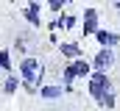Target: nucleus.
Returning <instances> with one entry per match:
<instances>
[{
  "label": "nucleus",
  "mask_w": 120,
  "mask_h": 111,
  "mask_svg": "<svg viewBox=\"0 0 120 111\" xmlns=\"http://www.w3.org/2000/svg\"><path fill=\"white\" fill-rule=\"evenodd\" d=\"M20 72H22V78L28 86H36L39 78H42V72H45V67L36 61V58H22V64H20Z\"/></svg>",
  "instance_id": "1"
},
{
  "label": "nucleus",
  "mask_w": 120,
  "mask_h": 111,
  "mask_svg": "<svg viewBox=\"0 0 120 111\" xmlns=\"http://www.w3.org/2000/svg\"><path fill=\"white\" fill-rule=\"evenodd\" d=\"M95 67H98V69H101V72H103V69H109V67H112V50H109V47H103V50H101V53L95 56Z\"/></svg>",
  "instance_id": "4"
},
{
  "label": "nucleus",
  "mask_w": 120,
  "mask_h": 111,
  "mask_svg": "<svg viewBox=\"0 0 120 111\" xmlns=\"http://www.w3.org/2000/svg\"><path fill=\"white\" fill-rule=\"evenodd\" d=\"M95 31H98V11H95V8H87V11H84V33L90 36Z\"/></svg>",
  "instance_id": "3"
},
{
  "label": "nucleus",
  "mask_w": 120,
  "mask_h": 111,
  "mask_svg": "<svg viewBox=\"0 0 120 111\" xmlns=\"http://www.w3.org/2000/svg\"><path fill=\"white\" fill-rule=\"evenodd\" d=\"M95 39H98L103 47H109V45H117V33H109V31H95Z\"/></svg>",
  "instance_id": "5"
},
{
  "label": "nucleus",
  "mask_w": 120,
  "mask_h": 111,
  "mask_svg": "<svg viewBox=\"0 0 120 111\" xmlns=\"http://www.w3.org/2000/svg\"><path fill=\"white\" fill-rule=\"evenodd\" d=\"M8 64H11V61H8V50H3V53H0V67L8 69Z\"/></svg>",
  "instance_id": "14"
},
{
  "label": "nucleus",
  "mask_w": 120,
  "mask_h": 111,
  "mask_svg": "<svg viewBox=\"0 0 120 111\" xmlns=\"http://www.w3.org/2000/svg\"><path fill=\"white\" fill-rule=\"evenodd\" d=\"M36 11H39V3H28V8H25V17H28L34 25H39V14H36Z\"/></svg>",
  "instance_id": "6"
},
{
  "label": "nucleus",
  "mask_w": 120,
  "mask_h": 111,
  "mask_svg": "<svg viewBox=\"0 0 120 111\" xmlns=\"http://www.w3.org/2000/svg\"><path fill=\"white\" fill-rule=\"evenodd\" d=\"M64 81H67V92H70V83L75 81V72H73V67H70V64L64 67Z\"/></svg>",
  "instance_id": "10"
},
{
  "label": "nucleus",
  "mask_w": 120,
  "mask_h": 111,
  "mask_svg": "<svg viewBox=\"0 0 120 111\" xmlns=\"http://www.w3.org/2000/svg\"><path fill=\"white\" fill-rule=\"evenodd\" d=\"M61 53L64 56H78L81 50H78V45H61Z\"/></svg>",
  "instance_id": "11"
},
{
  "label": "nucleus",
  "mask_w": 120,
  "mask_h": 111,
  "mask_svg": "<svg viewBox=\"0 0 120 111\" xmlns=\"http://www.w3.org/2000/svg\"><path fill=\"white\" fill-rule=\"evenodd\" d=\"M59 25H61V28H73V25H75V17H61Z\"/></svg>",
  "instance_id": "13"
},
{
  "label": "nucleus",
  "mask_w": 120,
  "mask_h": 111,
  "mask_svg": "<svg viewBox=\"0 0 120 111\" xmlns=\"http://www.w3.org/2000/svg\"><path fill=\"white\" fill-rule=\"evenodd\" d=\"M17 78H8V81H6V94H11V92H14V89H17Z\"/></svg>",
  "instance_id": "12"
},
{
  "label": "nucleus",
  "mask_w": 120,
  "mask_h": 111,
  "mask_svg": "<svg viewBox=\"0 0 120 111\" xmlns=\"http://www.w3.org/2000/svg\"><path fill=\"white\" fill-rule=\"evenodd\" d=\"M109 89H112V86H109V78H106L103 72H95V75L90 78V94L95 97V100H98L103 92H109Z\"/></svg>",
  "instance_id": "2"
},
{
  "label": "nucleus",
  "mask_w": 120,
  "mask_h": 111,
  "mask_svg": "<svg viewBox=\"0 0 120 111\" xmlns=\"http://www.w3.org/2000/svg\"><path fill=\"white\" fill-rule=\"evenodd\" d=\"M70 67H73V72H75V75H81V78H84V75H90V64H87V61H73Z\"/></svg>",
  "instance_id": "7"
},
{
  "label": "nucleus",
  "mask_w": 120,
  "mask_h": 111,
  "mask_svg": "<svg viewBox=\"0 0 120 111\" xmlns=\"http://www.w3.org/2000/svg\"><path fill=\"white\" fill-rule=\"evenodd\" d=\"M61 89L59 86H42V97H48V100H53V97H59Z\"/></svg>",
  "instance_id": "9"
},
{
  "label": "nucleus",
  "mask_w": 120,
  "mask_h": 111,
  "mask_svg": "<svg viewBox=\"0 0 120 111\" xmlns=\"http://www.w3.org/2000/svg\"><path fill=\"white\" fill-rule=\"evenodd\" d=\"M98 100L103 103V108H112V106H115V89H109V92H103V94H101Z\"/></svg>",
  "instance_id": "8"
}]
</instances>
